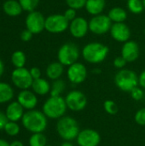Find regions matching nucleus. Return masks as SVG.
Wrapping results in <instances>:
<instances>
[{
  "mask_svg": "<svg viewBox=\"0 0 145 146\" xmlns=\"http://www.w3.org/2000/svg\"><path fill=\"white\" fill-rule=\"evenodd\" d=\"M22 126L29 132L32 133H43L48 124L47 117L39 110H32L25 112L21 119Z\"/></svg>",
  "mask_w": 145,
  "mask_h": 146,
  "instance_id": "obj_1",
  "label": "nucleus"
},
{
  "mask_svg": "<svg viewBox=\"0 0 145 146\" xmlns=\"http://www.w3.org/2000/svg\"><path fill=\"white\" fill-rule=\"evenodd\" d=\"M109 53V48L100 42H91L86 44L82 49L84 60L91 64L103 62Z\"/></svg>",
  "mask_w": 145,
  "mask_h": 146,
  "instance_id": "obj_2",
  "label": "nucleus"
},
{
  "mask_svg": "<svg viewBox=\"0 0 145 146\" xmlns=\"http://www.w3.org/2000/svg\"><path fill=\"white\" fill-rule=\"evenodd\" d=\"M56 131L58 135L65 141H73L77 139L79 127L76 120L71 116H62L58 119L56 123Z\"/></svg>",
  "mask_w": 145,
  "mask_h": 146,
  "instance_id": "obj_3",
  "label": "nucleus"
},
{
  "mask_svg": "<svg viewBox=\"0 0 145 146\" xmlns=\"http://www.w3.org/2000/svg\"><path fill=\"white\" fill-rule=\"evenodd\" d=\"M65 98L60 97H50L43 104L42 112L49 119H60L67 110Z\"/></svg>",
  "mask_w": 145,
  "mask_h": 146,
  "instance_id": "obj_4",
  "label": "nucleus"
},
{
  "mask_svg": "<svg viewBox=\"0 0 145 146\" xmlns=\"http://www.w3.org/2000/svg\"><path fill=\"white\" fill-rule=\"evenodd\" d=\"M115 83L122 92H131V91L138 85V76L132 70L123 68L116 73L115 76Z\"/></svg>",
  "mask_w": 145,
  "mask_h": 146,
  "instance_id": "obj_5",
  "label": "nucleus"
},
{
  "mask_svg": "<svg viewBox=\"0 0 145 146\" xmlns=\"http://www.w3.org/2000/svg\"><path fill=\"white\" fill-rule=\"evenodd\" d=\"M79 49L78 45L73 42H67L63 44L58 50L57 59L63 66H71L77 62L79 57Z\"/></svg>",
  "mask_w": 145,
  "mask_h": 146,
  "instance_id": "obj_6",
  "label": "nucleus"
},
{
  "mask_svg": "<svg viewBox=\"0 0 145 146\" xmlns=\"http://www.w3.org/2000/svg\"><path fill=\"white\" fill-rule=\"evenodd\" d=\"M69 23L63 14H54L45 18L44 29L50 33H62L68 29Z\"/></svg>",
  "mask_w": 145,
  "mask_h": 146,
  "instance_id": "obj_7",
  "label": "nucleus"
},
{
  "mask_svg": "<svg viewBox=\"0 0 145 146\" xmlns=\"http://www.w3.org/2000/svg\"><path fill=\"white\" fill-rule=\"evenodd\" d=\"M113 22L108 15H98L92 16L89 21V30L96 35H103L110 31Z\"/></svg>",
  "mask_w": 145,
  "mask_h": 146,
  "instance_id": "obj_8",
  "label": "nucleus"
},
{
  "mask_svg": "<svg viewBox=\"0 0 145 146\" xmlns=\"http://www.w3.org/2000/svg\"><path fill=\"white\" fill-rule=\"evenodd\" d=\"M12 83L21 90H27L32 87L33 79L30 71L26 68H15L11 74Z\"/></svg>",
  "mask_w": 145,
  "mask_h": 146,
  "instance_id": "obj_9",
  "label": "nucleus"
},
{
  "mask_svg": "<svg viewBox=\"0 0 145 146\" xmlns=\"http://www.w3.org/2000/svg\"><path fill=\"white\" fill-rule=\"evenodd\" d=\"M25 23L26 29L32 34H38L44 30L45 18L41 12L33 10L28 13Z\"/></svg>",
  "mask_w": 145,
  "mask_h": 146,
  "instance_id": "obj_10",
  "label": "nucleus"
},
{
  "mask_svg": "<svg viewBox=\"0 0 145 146\" xmlns=\"http://www.w3.org/2000/svg\"><path fill=\"white\" fill-rule=\"evenodd\" d=\"M67 107L72 111H81L87 104V98L85 95L78 90H73L69 92L65 98Z\"/></svg>",
  "mask_w": 145,
  "mask_h": 146,
  "instance_id": "obj_11",
  "label": "nucleus"
},
{
  "mask_svg": "<svg viewBox=\"0 0 145 146\" xmlns=\"http://www.w3.org/2000/svg\"><path fill=\"white\" fill-rule=\"evenodd\" d=\"M67 76L68 80L75 85L83 83L87 77L86 67L81 62H75L68 67L67 70Z\"/></svg>",
  "mask_w": 145,
  "mask_h": 146,
  "instance_id": "obj_12",
  "label": "nucleus"
},
{
  "mask_svg": "<svg viewBox=\"0 0 145 146\" xmlns=\"http://www.w3.org/2000/svg\"><path fill=\"white\" fill-rule=\"evenodd\" d=\"M70 34L75 38H82L88 33L89 30V21L82 17L77 16L69 23L68 27Z\"/></svg>",
  "mask_w": 145,
  "mask_h": 146,
  "instance_id": "obj_13",
  "label": "nucleus"
},
{
  "mask_svg": "<svg viewBox=\"0 0 145 146\" xmlns=\"http://www.w3.org/2000/svg\"><path fill=\"white\" fill-rule=\"evenodd\" d=\"M79 146H97L101 141V136L94 129H84L79 133L76 139Z\"/></svg>",
  "mask_w": 145,
  "mask_h": 146,
  "instance_id": "obj_14",
  "label": "nucleus"
},
{
  "mask_svg": "<svg viewBox=\"0 0 145 146\" xmlns=\"http://www.w3.org/2000/svg\"><path fill=\"white\" fill-rule=\"evenodd\" d=\"M111 37L119 43H126L130 40L132 33L130 27L125 23H114L110 28Z\"/></svg>",
  "mask_w": 145,
  "mask_h": 146,
  "instance_id": "obj_15",
  "label": "nucleus"
},
{
  "mask_svg": "<svg viewBox=\"0 0 145 146\" xmlns=\"http://www.w3.org/2000/svg\"><path fill=\"white\" fill-rule=\"evenodd\" d=\"M140 54V48L137 42L133 40H128L124 43L121 48V56L127 62H135Z\"/></svg>",
  "mask_w": 145,
  "mask_h": 146,
  "instance_id": "obj_16",
  "label": "nucleus"
},
{
  "mask_svg": "<svg viewBox=\"0 0 145 146\" xmlns=\"http://www.w3.org/2000/svg\"><path fill=\"white\" fill-rule=\"evenodd\" d=\"M17 102L24 108V110H32L38 104L36 94L30 90H21L17 96Z\"/></svg>",
  "mask_w": 145,
  "mask_h": 146,
  "instance_id": "obj_17",
  "label": "nucleus"
},
{
  "mask_svg": "<svg viewBox=\"0 0 145 146\" xmlns=\"http://www.w3.org/2000/svg\"><path fill=\"white\" fill-rule=\"evenodd\" d=\"M4 113H5V115H6L8 121H14V122H17L20 120H21L25 114L24 108L17 101L11 102L7 106Z\"/></svg>",
  "mask_w": 145,
  "mask_h": 146,
  "instance_id": "obj_18",
  "label": "nucleus"
},
{
  "mask_svg": "<svg viewBox=\"0 0 145 146\" xmlns=\"http://www.w3.org/2000/svg\"><path fill=\"white\" fill-rule=\"evenodd\" d=\"M106 5L105 0H86L85 9L87 13L92 16L101 15Z\"/></svg>",
  "mask_w": 145,
  "mask_h": 146,
  "instance_id": "obj_19",
  "label": "nucleus"
},
{
  "mask_svg": "<svg viewBox=\"0 0 145 146\" xmlns=\"http://www.w3.org/2000/svg\"><path fill=\"white\" fill-rule=\"evenodd\" d=\"M3 12L9 16H18L23 11L21 5L18 0H7L3 4Z\"/></svg>",
  "mask_w": 145,
  "mask_h": 146,
  "instance_id": "obj_20",
  "label": "nucleus"
},
{
  "mask_svg": "<svg viewBox=\"0 0 145 146\" xmlns=\"http://www.w3.org/2000/svg\"><path fill=\"white\" fill-rule=\"evenodd\" d=\"M64 72V66L59 62H53L46 68V76L52 80H56L61 78Z\"/></svg>",
  "mask_w": 145,
  "mask_h": 146,
  "instance_id": "obj_21",
  "label": "nucleus"
},
{
  "mask_svg": "<svg viewBox=\"0 0 145 146\" xmlns=\"http://www.w3.org/2000/svg\"><path fill=\"white\" fill-rule=\"evenodd\" d=\"M50 83L43 78H39L37 80H33L32 85V92L35 94L40 95V96H44L48 94L50 92Z\"/></svg>",
  "mask_w": 145,
  "mask_h": 146,
  "instance_id": "obj_22",
  "label": "nucleus"
},
{
  "mask_svg": "<svg viewBox=\"0 0 145 146\" xmlns=\"http://www.w3.org/2000/svg\"><path fill=\"white\" fill-rule=\"evenodd\" d=\"M108 16L112 22L121 23L125 22L127 19V12L121 7H114L109 11Z\"/></svg>",
  "mask_w": 145,
  "mask_h": 146,
  "instance_id": "obj_23",
  "label": "nucleus"
},
{
  "mask_svg": "<svg viewBox=\"0 0 145 146\" xmlns=\"http://www.w3.org/2000/svg\"><path fill=\"white\" fill-rule=\"evenodd\" d=\"M14 98V90L9 83L0 81V104L11 101Z\"/></svg>",
  "mask_w": 145,
  "mask_h": 146,
  "instance_id": "obj_24",
  "label": "nucleus"
},
{
  "mask_svg": "<svg viewBox=\"0 0 145 146\" xmlns=\"http://www.w3.org/2000/svg\"><path fill=\"white\" fill-rule=\"evenodd\" d=\"M65 89H66V83L64 80L61 79L54 80L50 87V97H60L62 93H63Z\"/></svg>",
  "mask_w": 145,
  "mask_h": 146,
  "instance_id": "obj_25",
  "label": "nucleus"
},
{
  "mask_svg": "<svg viewBox=\"0 0 145 146\" xmlns=\"http://www.w3.org/2000/svg\"><path fill=\"white\" fill-rule=\"evenodd\" d=\"M26 57L23 51L21 50H15L11 56V62L15 67V68H24L26 64Z\"/></svg>",
  "mask_w": 145,
  "mask_h": 146,
  "instance_id": "obj_26",
  "label": "nucleus"
},
{
  "mask_svg": "<svg viewBox=\"0 0 145 146\" xmlns=\"http://www.w3.org/2000/svg\"><path fill=\"white\" fill-rule=\"evenodd\" d=\"M126 6L128 10L133 15H139L144 10L143 0H127Z\"/></svg>",
  "mask_w": 145,
  "mask_h": 146,
  "instance_id": "obj_27",
  "label": "nucleus"
},
{
  "mask_svg": "<svg viewBox=\"0 0 145 146\" xmlns=\"http://www.w3.org/2000/svg\"><path fill=\"white\" fill-rule=\"evenodd\" d=\"M29 146H45L47 145V139L42 133H32L29 138Z\"/></svg>",
  "mask_w": 145,
  "mask_h": 146,
  "instance_id": "obj_28",
  "label": "nucleus"
},
{
  "mask_svg": "<svg viewBox=\"0 0 145 146\" xmlns=\"http://www.w3.org/2000/svg\"><path fill=\"white\" fill-rule=\"evenodd\" d=\"M4 132L6 133V134H8L9 136L11 137H15L16 135L19 134L20 133V126L17 124V122H14V121H9L6 123L4 128H3Z\"/></svg>",
  "mask_w": 145,
  "mask_h": 146,
  "instance_id": "obj_29",
  "label": "nucleus"
},
{
  "mask_svg": "<svg viewBox=\"0 0 145 146\" xmlns=\"http://www.w3.org/2000/svg\"><path fill=\"white\" fill-rule=\"evenodd\" d=\"M23 10L32 12L36 9L39 3V0H18Z\"/></svg>",
  "mask_w": 145,
  "mask_h": 146,
  "instance_id": "obj_30",
  "label": "nucleus"
},
{
  "mask_svg": "<svg viewBox=\"0 0 145 146\" xmlns=\"http://www.w3.org/2000/svg\"><path fill=\"white\" fill-rule=\"evenodd\" d=\"M103 108H104V110L108 114L112 115H116L119 110L118 105L116 104L115 102H114L112 100H106L103 104Z\"/></svg>",
  "mask_w": 145,
  "mask_h": 146,
  "instance_id": "obj_31",
  "label": "nucleus"
},
{
  "mask_svg": "<svg viewBox=\"0 0 145 146\" xmlns=\"http://www.w3.org/2000/svg\"><path fill=\"white\" fill-rule=\"evenodd\" d=\"M68 8L74 9L76 10L85 7L86 0H65Z\"/></svg>",
  "mask_w": 145,
  "mask_h": 146,
  "instance_id": "obj_32",
  "label": "nucleus"
},
{
  "mask_svg": "<svg viewBox=\"0 0 145 146\" xmlns=\"http://www.w3.org/2000/svg\"><path fill=\"white\" fill-rule=\"evenodd\" d=\"M134 120L140 126H145V108L140 109L135 114Z\"/></svg>",
  "mask_w": 145,
  "mask_h": 146,
  "instance_id": "obj_33",
  "label": "nucleus"
},
{
  "mask_svg": "<svg viewBox=\"0 0 145 146\" xmlns=\"http://www.w3.org/2000/svg\"><path fill=\"white\" fill-rule=\"evenodd\" d=\"M130 93H131L132 98L135 101H140V100H142L143 98H144V93L143 89L140 88V87H138V86H137L134 89H132Z\"/></svg>",
  "mask_w": 145,
  "mask_h": 146,
  "instance_id": "obj_34",
  "label": "nucleus"
},
{
  "mask_svg": "<svg viewBox=\"0 0 145 146\" xmlns=\"http://www.w3.org/2000/svg\"><path fill=\"white\" fill-rule=\"evenodd\" d=\"M126 63H127V62H126L121 56L115 57V60H114V62H113L114 67H115V68L120 69V70H121V69H123V68H125V66L126 65Z\"/></svg>",
  "mask_w": 145,
  "mask_h": 146,
  "instance_id": "obj_35",
  "label": "nucleus"
},
{
  "mask_svg": "<svg viewBox=\"0 0 145 146\" xmlns=\"http://www.w3.org/2000/svg\"><path fill=\"white\" fill-rule=\"evenodd\" d=\"M76 11H77V10L74 9L68 8V9L65 10L63 15L65 16V18H66L69 22H71L73 20H74V19L77 17V13H76Z\"/></svg>",
  "mask_w": 145,
  "mask_h": 146,
  "instance_id": "obj_36",
  "label": "nucleus"
},
{
  "mask_svg": "<svg viewBox=\"0 0 145 146\" xmlns=\"http://www.w3.org/2000/svg\"><path fill=\"white\" fill-rule=\"evenodd\" d=\"M32 35H33V34H32L29 30L25 29V30H23V31L21 32V39L23 42H28V41H30V40L32 39Z\"/></svg>",
  "mask_w": 145,
  "mask_h": 146,
  "instance_id": "obj_37",
  "label": "nucleus"
},
{
  "mask_svg": "<svg viewBox=\"0 0 145 146\" xmlns=\"http://www.w3.org/2000/svg\"><path fill=\"white\" fill-rule=\"evenodd\" d=\"M29 71H30V74H31V75H32L33 80H37V79L41 78V70L38 68L33 67Z\"/></svg>",
  "mask_w": 145,
  "mask_h": 146,
  "instance_id": "obj_38",
  "label": "nucleus"
},
{
  "mask_svg": "<svg viewBox=\"0 0 145 146\" xmlns=\"http://www.w3.org/2000/svg\"><path fill=\"white\" fill-rule=\"evenodd\" d=\"M7 122H8V119L5 115V113L0 111V131L3 130Z\"/></svg>",
  "mask_w": 145,
  "mask_h": 146,
  "instance_id": "obj_39",
  "label": "nucleus"
},
{
  "mask_svg": "<svg viewBox=\"0 0 145 146\" xmlns=\"http://www.w3.org/2000/svg\"><path fill=\"white\" fill-rule=\"evenodd\" d=\"M138 85L141 86V88L145 89V69L142 71V73L138 76Z\"/></svg>",
  "mask_w": 145,
  "mask_h": 146,
  "instance_id": "obj_40",
  "label": "nucleus"
},
{
  "mask_svg": "<svg viewBox=\"0 0 145 146\" xmlns=\"http://www.w3.org/2000/svg\"><path fill=\"white\" fill-rule=\"evenodd\" d=\"M9 146H24V145H23L22 142H21L19 140H15V141L10 143Z\"/></svg>",
  "mask_w": 145,
  "mask_h": 146,
  "instance_id": "obj_41",
  "label": "nucleus"
},
{
  "mask_svg": "<svg viewBox=\"0 0 145 146\" xmlns=\"http://www.w3.org/2000/svg\"><path fill=\"white\" fill-rule=\"evenodd\" d=\"M3 72H4V64H3V61L0 59V78L2 77Z\"/></svg>",
  "mask_w": 145,
  "mask_h": 146,
  "instance_id": "obj_42",
  "label": "nucleus"
},
{
  "mask_svg": "<svg viewBox=\"0 0 145 146\" xmlns=\"http://www.w3.org/2000/svg\"><path fill=\"white\" fill-rule=\"evenodd\" d=\"M9 143L7 142L6 140L3 139H0V146H9Z\"/></svg>",
  "mask_w": 145,
  "mask_h": 146,
  "instance_id": "obj_43",
  "label": "nucleus"
},
{
  "mask_svg": "<svg viewBox=\"0 0 145 146\" xmlns=\"http://www.w3.org/2000/svg\"><path fill=\"white\" fill-rule=\"evenodd\" d=\"M60 146H74L70 141H64Z\"/></svg>",
  "mask_w": 145,
  "mask_h": 146,
  "instance_id": "obj_44",
  "label": "nucleus"
},
{
  "mask_svg": "<svg viewBox=\"0 0 145 146\" xmlns=\"http://www.w3.org/2000/svg\"><path fill=\"white\" fill-rule=\"evenodd\" d=\"M93 73H95V74H100V73H101V69H99V68H95V69H93Z\"/></svg>",
  "mask_w": 145,
  "mask_h": 146,
  "instance_id": "obj_45",
  "label": "nucleus"
},
{
  "mask_svg": "<svg viewBox=\"0 0 145 146\" xmlns=\"http://www.w3.org/2000/svg\"><path fill=\"white\" fill-rule=\"evenodd\" d=\"M143 3H144V10H145V0H143Z\"/></svg>",
  "mask_w": 145,
  "mask_h": 146,
  "instance_id": "obj_46",
  "label": "nucleus"
},
{
  "mask_svg": "<svg viewBox=\"0 0 145 146\" xmlns=\"http://www.w3.org/2000/svg\"><path fill=\"white\" fill-rule=\"evenodd\" d=\"M144 36H145V28H144Z\"/></svg>",
  "mask_w": 145,
  "mask_h": 146,
  "instance_id": "obj_47",
  "label": "nucleus"
},
{
  "mask_svg": "<svg viewBox=\"0 0 145 146\" xmlns=\"http://www.w3.org/2000/svg\"><path fill=\"white\" fill-rule=\"evenodd\" d=\"M45 146H52V145H46Z\"/></svg>",
  "mask_w": 145,
  "mask_h": 146,
  "instance_id": "obj_48",
  "label": "nucleus"
}]
</instances>
